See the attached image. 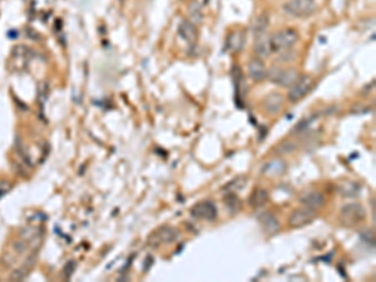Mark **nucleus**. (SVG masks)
Masks as SVG:
<instances>
[{
  "mask_svg": "<svg viewBox=\"0 0 376 282\" xmlns=\"http://www.w3.org/2000/svg\"><path fill=\"white\" fill-rule=\"evenodd\" d=\"M178 237L179 232L177 228L172 227V226H161L148 236L147 244L152 248H158L164 246V245L173 244Z\"/></svg>",
  "mask_w": 376,
  "mask_h": 282,
  "instance_id": "1",
  "label": "nucleus"
},
{
  "mask_svg": "<svg viewBox=\"0 0 376 282\" xmlns=\"http://www.w3.org/2000/svg\"><path fill=\"white\" fill-rule=\"evenodd\" d=\"M297 41H299V34L294 29H285L274 34L272 36H268L271 53L283 52L285 49H288L296 44Z\"/></svg>",
  "mask_w": 376,
  "mask_h": 282,
  "instance_id": "2",
  "label": "nucleus"
},
{
  "mask_svg": "<svg viewBox=\"0 0 376 282\" xmlns=\"http://www.w3.org/2000/svg\"><path fill=\"white\" fill-rule=\"evenodd\" d=\"M365 218H366V211L360 203H347L341 208V224L346 227H353V226L361 224L365 221Z\"/></svg>",
  "mask_w": 376,
  "mask_h": 282,
  "instance_id": "3",
  "label": "nucleus"
},
{
  "mask_svg": "<svg viewBox=\"0 0 376 282\" xmlns=\"http://www.w3.org/2000/svg\"><path fill=\"white\" fill-rule=\"evenodd\" d=\"M316 9L314 0H288L283 5V10L296 18H307Z\"/></svg>",
  "mask_w": 376,
  "mask_h": 282,
  "instance_id": "4",
  "label": "nucleus"
},
{
  "mask_svg": "<svg viewBox=\"0 0 376 282\" xmlns=\"http://www.w3.org/2000/svg\"><path fill=\"white\" fill-rule=\"evenodd\" d=\"M312 86H314V80L310 75L305 74V75H301V77H299L294 82L293 86H290L291 88L287 93L288 100L294 102V103L301 100L302 98H304L305 95L310 92L311 88H312Z\"/></svg>",
  "mask_w": 376,
  "mask_h": 282,
  "instance_id": "5",
  "label": "nucleus"
},
{
  "mask_svg": "<svg viewBox=\"0 0 376 282\" xmlns=\"http://www.w3.org/2000/svg\"><path fill=\"white\" fill-rule=\"evenodd\" d=\"M218 210L216 205L210 199L206 201L197 202L192 208H191V216L196 219H202V221L212 222L217 218Z\"/></svg>",
  "mask_w": 376,
  "mask_h": 282,
  "instance_id": "6",
  "label": "nucleus"
},
{
  "mask_svg": "<svg viewBox=\"0 0 376 282\" xmlns=\"http://www.w3.org/2000/svg\"><path fill=\"white\" fill-rule=\"evenodd\" d=\"M267 78L272 83L281 87L293 86L294 82L299 78L296 69H283V68H272L267 72Z\"/></svg>",
  "mask_w": 376,
  "mask_h": 282,
  "instance_id": "7",
  "label": "nucleus"
},
{
  "mask_svg": "<svg viewBox=\"0 0 376 282\" xmlns=\"http://www.w3.org/2000/svg\"><path fill=\"white\" fill-rule=\"evenodd\" d=\"M318 217V211L311 210V208L304 207L297 208L291 213L290 218H288V225L293 228H301L305 226L312 224Z\"/></svg>",
  "mask_w": 376,
  "mask_h": 282,
  "instance_id": "8",
  "label": "nucleus"
},
{
  "mask_svg": "<svg viewBox=\"0 0 376 282\" xmlns=\"http://www.w3.org/2000/svg\"><path fill=\"white\" fill-rule=\"evenodd\" d=\"M300 203L304 207L318 211L325 205V197L320 192H306L305 194L300 197Z\"/></svg>",
  "mask_w": 376,
  "mask_h": 282,
  "instance_id": "9",
  "label": "nucleus"
},
{
  "mask_svg": "<svg viewBox=\"0 0 376 282\" xmlns=\"http://www.w3.org/2000/svg\"><path fill=\"white\" fill-rule=\"evenodd\" d=\"M259 222L262 226L263 231L270 233V235H274V233H276L280 230L279 219L276 218V216L274 213L267 212V211H263V212L259 214Z\"/></svg>",
  "mask_w": 376,
  "mask_h": 282,
  "instance_id": "10",
  "label": "nucleus"
},
{
  "mask_svg": "<svg viewBox=\"0 0 376 282\" xmlns=\"http://www.w3.org/2000/svg\"><path fill=\"white\" fill-rule=\"evenodd\" d=\"M267 68L259 58L252 59L248 63V74L255 82H262L267 78Z\"/></svg>",
  "mask_w": 376,
  "mask_h": 282,
  "instance_id": "11",
  "label": "nucleus"
},
{
  "mask_svg": "<svg viewBox=\"0 0 376 282\" xmlns=\"http://www.w3.org/2000/svg\"><path fill=\"white\" fill-rule=\"evenodd\" d=\"M246 43V35L242 30H235L228 35L226 41L227 50L232 53H238L243 49Z\"/></svg>",
  "mask_w": 376,
  "mask_h": 282,
  "instance_id": "12",
  "label": "nucleus"
},
{
  "mask_svg": "<svg viewBox=\"0 0 376 282\" xmlns=\"http://www.w3.org/2000/svg\"><path fill=\"white\" fill-rule=\"evenodd\" d=\"M286 169H287V165H286L282 159H274L270 160L268 163H266V165L262 167V169H261V172H262V174H265V176L276 177L285 173Z\"/></svg>",
  "mask_w": 376,
  "mask_h": 282,
  "instance_id": "13",
  "label": "nucleus"
},
{
  "mask_svg": "<svg viewBox=\"0 0 376 282\" xmlns=\"http://www.w3.org/2000/svg\"><path fill=\"white\" fill-rule=\"evenodd\" d=\"M178 34L183 41H186L187 43H195L196 39H197V30H196L195 24L192 22L184 21L179 24L178 27Z\"/></svg>",
  "mask_w": 376,
  "mask_h": 282,
  "instance_id": "14",
  "label": "nucleus"
},
{
  "mask_svg": "<svg viewBox=\"0 0 376 282\" xmlns=\"http://www.w3.org/2000/svg\"><path fill=\"white\" fill-rule=\"evenodd\" d=\"M268 201V193L267 191L263 190V188H255V191L252 192L251 196L248 198V203L252 208L255 210H259V208L263 207Z\"/></svg>",
  "mask_w": 376,
  "mask_h": 282,
  "instance_id": "15",
  "label": "nucleus"
},
{
  "mask_svg": "<svg viewBox=\"0 0 376 282\" xmlns=\"http://www.w3.org/2000/svg\"><path fill=\"white\" fill-rule=\"evenodd\" d=\"M339 193L344 197H349V198H353L360 194L361 187L359 183L352 182V180H344L339 185Z\"/></svg>",
  "mask_w": 376,
  "mask_h": 282,
  "instance_id": "16",
  "label": "nucleus"
},
{
  "mask_svg": "<svg viewBox=\"0 0 376 282\" xmlns=\"http://www.w3.org/2000/svg\"><path fill=\"white\" fill-rule=\"evenodd\" d=\"M282 104H283V98L280 94H277V93H272V94L268 95V97L265 99V102H263V106H265L266 112H267L268 114H276V113L281 109Z\"/></svg>",
  "mask_w": 376,
  "mask_h": 282,
  "instance_id": "17",
  "label": "nucleus"
},
{
  "mask_svg": "<svg viewBox=\"0 0 376 282\" xmlns=\"http://www.w3.org/2000/svg\"><path fill=\"white\" fill-rule=\"evenodd\" d=\"M223 203L226 210L228 211V213H237L238 211L242 207V203H241L240 197L235 193V192H227L226 196L223 197Z\"/></svg>",
  "mask_w": 376,
  "mask_h": 282,
  "instance_id": "18",
  "label": "nucleus"
},
{
  "mask_svg": "<svg viewBox=\"0 0 376 282\" xmlns=\"http://www.w3.org/2000/svg\"><path fill=\"white\" fill-rule=\"evenodd\" d=\"M255 53L260 58H266L271 54L270 43H268V36H265L263 34H260L259 38L255 42Z\"/></svg>",
  "mask_w": 376,
  "mask_h": 282,
  "instance_id": "19",
  "label": "nucleus"
},
{
  "mask_svg": "<svg viewBox=\"0 0 376 282\" xmlns=\"http://www.w3.org/2000/svg\"><path fill=\"white\" fill-rule=\"evenodd\" d=\"M246 183H247L246 177L240 176V177H237V178L232 179L231 182L227 183L226 187H224V190H226L227 192H237V191L242 190V188L246 186Z\"/></svg>",
  "mask_w": 376,
  "mask_h": 282,
  "instance_id": "20",
  "label": "nucleus"
},
{
  "mask_svg": "<svg viewBox=\"0 0 376 282\" xmlns=\"http://www.w3.org/2000/svg\"><path fill=\"white\" fill-rule=\"evenodd\" d=\"M268 27V16L267 14H261L254 22V32L256 34H262L266 28Z\"/></svg>",
  "mask_w": 376,
  "mask_h": 282,
  "instance_id": "21",
  "label": "nucleus"
},
{
  "mask_svg": "<svg viewBox=\"0 0 376 282\" xmlns=\"http://www.w3.org/2000/svg\"><path fill=\"white\" fill-rule=\"evenodd\" d=\"M295 148H296V146H295L294 143H291V142H283L282 145H280L276 148V153L287 154V153H290V152H293Z\"/></svg>",
  "mask_w": 376,
  "mask_h": 282,
  "instance_id": "22",
  "label": "nucleus"
},
{
  "mask_svg": "<svg viewBox=\"0 0 376 282\" xmlns=\"http://www.w3.org/2000/svg\"><path fill=\"white\" fill-rule=\"evenodd\" d=\"M360 237L363 241L367 242V244L372 245V246L375 245V236L374 232H371V230H363L360 232Z\"/></svg>",
  "mask_w": 376,
  "mask_h": 282,
  "instance_id": "23",
  "label": "nucleus"
},
{
  "mask_svg": "<svg viewBox=\"0 0 376 282\" xmlns=\"http://www.w3.org/2000/svg\"><path fill=\"white\" fill-rule=\"evenodd\" d=\"M74 269H75V262L74 261L68 262V264H67L63 269V277L66 278V280H69L71 276L73 275V271H74Z\"/></svg>",
  "mask_w": 376,
  "mask_h": 282,
  "instance_id": "24",
  "label": "nucleus"
},
{
  "mask_svg": "<svg viewBox=\"0 0 376 282\" xmlns=\"http://www.w3.org/2000/svg\"><path fill=\"white\" fill-rule=\"evenodd\" d=\"M10 190H12V185H10V183L0 182V199H2L5 194L9 193Z\"/></svg>",
  "mask_w": 376,
  "mask_h": 282,
  "instance_id": "25",
  "label": "nucleus"
}]
</instances>
